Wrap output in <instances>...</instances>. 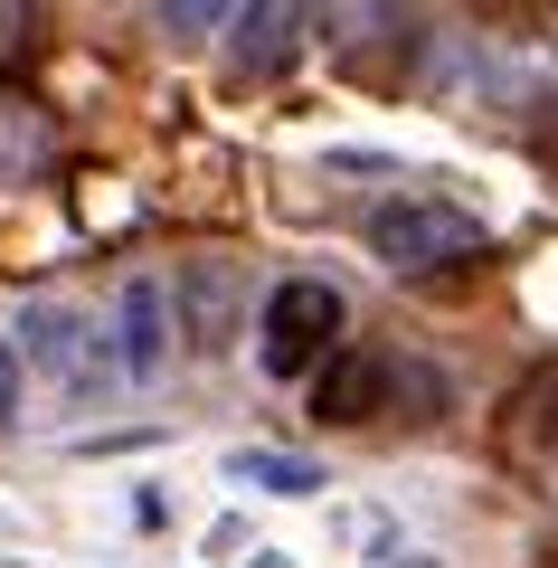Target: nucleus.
Segmentation results:
<instances>
[{"instance_id": "11", "label": "nucleus", "mask_w": 558, "mask_h": 568, "mask_svg": "<svg viewBox=\"0 0 558 568\" xmlns=\"http://www.w3.org/2000/svg\"><path fill=\"white\" fill-rule=\"evenodd\" d=\"M227 10H237V0H161V29H171V39H209Z\"/></svg>"}, {"instance_id": "4", "label": "nucleus", "mask_w": 558, "mask_h": 568, "mask_svg": "<svg viewBox=\"0 0 558 568\" xmlns=\"http://www.w3.org/2000/svg\"><path fill=\"white\" fill-rule=\"evenodd\" d=\"M237 294H246V275L227 256H200V265L171 275V304H180V323H190V351H227L237 342Z\"/></svg>"}, {"instance_id": "6", "label": "nucleus", "mask_w": 558, "mask_h": 568, "mask_svg": "<svg viewBox=\"0 0 558 568\" xmlns=\"http://www.w3.org/2000/svg\"><path fill=\"white\" fill-rule=\"evenodd\" d=\"M322 10V39L341 58H369V48H398L417 39V0H313Z\"/></svg>"}, {"instance_id": "14", "label": "nucleus", "mask_w": 558, "mask_h": 568, "mask_svg": "<svg viewBox=\"0 0 558 568\" xmlns=\"http://www.w3.org/2000/svg\"><path fill=\"white\" fill-rule=\"evenodd\" d=\"M388 568H436V559H388Z\"/></svg>"}, {"instance_id": "12", "label": "nucleus", "mask_w": 558, "mask_h": 568, "mask_svg": "<svg viewBox=\"0 0 558 568\" xmlns=\"http://www.w3.org/2000/svg\"><path fill=\"white\" fill-rule=\"evenodd\" d=\"M0 417H20V342H0Z\"/></svg>"}, {"instance_id": "7", "label": "nucleus", "mask_w": 558, "mask_h": 568, "mask_svg": "<svg viewBox=\"0 0 558 568\" xmlns=\"http://www.w3.org/2000/svg\"><path fill=\"white\" fill-rule=\"evenodd\" d=\"M303 20H313V0H246V10H237V67H246V77L294 67Z\"/></svg>"}, {"instance_id": "8", "label": "nucleus", "mask_w": 558, "mask_h": 568, "mask_svg": "<svg viewBox=\"0 0 558 568\" xmlns=\"http://www.w3.org/2000/svg\"><path fill=\"white\" fill-rule=\"evenodd\" d=\"M161 369V284L123 294V379H152Z\"/></svg>"}, {"instance_id": "10", "label": "nucleus", "mask_w": 558, "mask_h": 568, "mask_svg": "<svg viewBox=\"0 0 558 568\" xmlns=\"http://www.w3.org/2000/svg\"><path fill=\"white\" fill-rule=\"evenodd\" d=\"M237 484H265V493H322V474L303 455H237Z\"/></svg>"}, {"instance_id": "1", "label": "nucleus", "mask_w": 558, "mask_h": 568, "mask_svg": "<svg viewBox=\"0 0 558 568\" xmlns=\"http://www.w3.org/2000/svg\"><path fill=\"white\" fill-rule=\"evenodd\" d=\"M483 246H493L483 219L455 209V200H388V209H369V256L398 265V275H445V265L483 256Z\"/></svg>"}, {"instance_id": "5", "label": "nucleus", "mask_w": 558, "mask_h": 568, "mask_svg": "<svg viewBox=\"0 0 558 568\" xmlns=\"http://www.w3.org/2000/svg\"><path fill=\"white\" fill-rule=\"evenodd\" d=\"M85 342H95V332H85L67 304H20V361L58 369L67 388H85V379H95V351H85Z\"/></svg>"}, {"instance_id": "2", "label": "nucleus", "mask_w": 558, "mask_h": 568, "mask_svg": "<svg viewBox=\"0 0 558 568\" xmlns=\"http://www.w3.org/2000/svg\"><path fill=\"white\" fill-rule=\"evenodd\" d=\"M341 342V294L322 275H294L265 294V323H256V361L275 369V379H313L322 361H332Z\"/></svg>"}, {"instance_id": "9", "label": "nucleus", "mask_w": 558, "mask_h": 568, "mask_svg": "<svg viewBox=\"0 0 558 568\" xmlns=\"http://www.w3.org/2000/svg\"><path fill=\"white\" fill-rule=\"evenodd\" d=\"M39 29H48V0H0V77L39 48Z\"/></svg>"}, {"instance_id": "3", "label": "nucleus", "mask_w": 558, "mask_h": 568, "mask_svg": "<svg viewBox=\"0 0 558 568\" xmlns=\"http://www.w3.org/2000/svg\"><path fill=\"white\" fill-rule=\"evenodd\" d=\"M388 388H398V361H379V351H332L313 369V417L322 426H369L388 407Z\"/></svg>"}, {"instance_id": "13", "label": "nucleus", "mask_w": 558, "mask_h": 568, "mask_svg": "<svg viewBox=\"0 0 558 568\" xmlns=\"http://www.w3.org/2000/svg\"><path fill=\"white\" fill-rule=\"evenodd\" d=\"M483 20H530V0H474Z\"/></svg>"}]
</instances>
